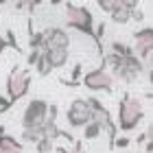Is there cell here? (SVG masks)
<instances>
[{
  "instance_id": "7a4b0ae2",
  "label": "cell",
  "mask_w": 153,
  "mask_h": 153,
  "mask_svg": "<svg viewBox=\"0 0 153 153\" xmlns=\"http://www.w3.org/2000/svg\"><path fill=\"white\" fill-rule=\"evenodd\" d=\"M64 20H66V26H70V29L83 33V35L92 37L94 39V20H92V13H90L88 7H81V4H64ZM96 44V39H94ZM96 53L103 57L101 48L96 46Z\"/></svg>"
},
{
  "instance_id": "7402d4cb",
  "label": "cell",
  "mask_w": 153,
  "mask_h": 153,
  "mask_svg": "<svg viewBox=\"0 0 153 153\" xmlns=\"http://www.w3.org/2000/svg\"><path fill=\"white\" fill-rule=\"evenodd\" d=\"M11 107V103H9V99H7L4 94H0V114H4L7 109Z\"/></svg>"
},
{
  "instance_id": "ba28073f",
  "label": "cell",
  "mask_w": 153,
  "mask_h": 153,
  "mask_svg": "<svg viewBox=\"0 0 153 153\" xmlns=\"http://www.w3.org/2000/svg\"><path fill=\"white\" fill-rule=\"evenodd\" d=\"M42 33H44V51L46 48H66L68 51V46H70V35H68L64 29H59V26H48V29H44Z\"/></svg>"
},
{
  "instance_id": "44dd1931",
  "label": "cell",
  "mask_w": 153,
  "mask_h": 153,
  "mask_svg": "<svg viewBox=\"0 0 153 153\" xmlns=\"http://www.w3.org/2000/svg\"><path fill=\"white\" fill-rule=\"evenodd\" d=\"M39 55H42L39 51H31V53H29V57H26V66H35V64H37V59H39Z\"/></svg>"
},
{
  "instance_id": "484cf974",
  "label": "cell",
  "mask_w": 153,
  "mask_h": 153,
  "mask_svg": "<svg viewBox=\"0 0 153 153\" xmlns=\"http://www.w3.org/2000/svg\"><path fill=\"white\" fill-rule=\"evenodd\" d=\"M0 136H4V125H0Z\"/></svg>"
},
{
  "instance_id": "d6986e66",
  "label": "cell",
  "mask_w": 153,
  "mask_h": 153,
  "mask_svg": "<svg viewBox=\"0 0 153 153\" xmlns=\"http://www.w3.org/2000/svg\"><path fill=\"white\" fill-rule=\"evenodd\" d=\"M129 147V138L127 136H120V138H116L114 144H112V149H127Z\"/></svg>"
},
{
  "instance_id": "603a6c76",
  "label": "cell",
  "mask_w": 153,
  "mask_h": 153,
  "mask_svg": "<svg viewBox=\"0 0 153 153\" xmlns=\"http://www.w3.org/2000/svg\"><path fill=\"white\" fill-rule=\"evenodd\" d=\"M131 20H136V22H142V20H144V13H142V9H138V7H136V9L131 11Z\"/></svg>"
},
{
  "instance_id": "ac0fdd59",
  "label": "cell",
  "mask_w": 153,
  "mask_h": 153,
  "mask_svg": "<svg viewBox=\"0 0 153 153\" xmlns=\"http://www.w3.org/2000/svg\"><path fill=\"white\" fill-rule=\"evenodd\" d=\"M4 42H7V46H11L13 51H18V53H20V46H18V39H16V35H13V31H7Z\"/></svg>"
},
{
  "instance_id": "9a60e30c",
  "label": "cell",
  "mask_w": 153,
  "mask_h": 153,
  "mask_svg": "<svg viewBox=\"0 0 153 153\" xmlns=\"http://www.w3.org/2000/svg\"><path fill=\"white\" fill-rule=\"evenodd\" d=\"M35 70H37L39 76H48V74L53 72V68H51V64L46 61L44 55H39V59H37V64H35Z\"/></svg>"
},
{
  "instance_id": "5b68a950",
  "label": "cell",
  "mask_w": 153,
  "mask_h": 153,
  "mask_svg": "<svg viewBox=\"0 0 153 153\" xmlns=\"http://www.w3.org/2000/svg\"><path fill=\"white\" fill-rule=\"evenodd\" d=\"M66 118L72 129H83L88 123H92V109L85 103V99H74L70 103V107H68Z\"/></svg>"
},
{
  "instance_id": "7c38bea8",
  "label": "cell",
  "mask_w": 153,
  "mask_h": 153,
  "mask_svg": "<svg viewBox=\"0 0 153 153\" xmlns=\"http://www.w3.org/2000/svg\"><path fill=\"white\" fill-rule=\"evenodd\" d=\"M42 138H44V131H42V127L22 129V142H26V144H37Z\"/></svg>"
},
{
  "instance_id": "8fae6325",
  "label": "cell",
  "mask_w": 153,
  "mask_h": 153,
  "mask_svg": "<svg viewBox=\"0 0 153 153\" xmlns=\"http://www.w3.org/2000/svg\"><path fill=\"white\" fill-rule=\"evenodd\" d=\"M0 153H24V149L13 136H0Z\"/></svg>"
},
{
  "instance_id": "e0dca14e",
  "label": "cell",
  "mask_w": 153,
  "mask_h": 153,
  "mask_svg": "<svg viewBox=\"0 0 153 153\" xmlns=\"http://www.w3.org/2000/svg\"><path fill=\"white\" fill-rule=\"evenodd\" d=\"M96 4H99V9H101V11L112 13V11L116 9V7H118V0H99Z\"/></svg>"
},
{
  "instance_id": "52a82bcc",
  "label": "cell",
  "mask_w": 153,
  "mask_h": 153,
  "mask_svg": "<svg viewBox=\"0 0 153 153\" xmlns=\"http://www.w3.org/2000/svg\"><path fill=\"white\" fill-rule=\"evenodd\" d=\"M134 55L140 61L144 59H151V53H153V29L151 26H147V29H140V31H136L134 33Z\"/></svg>"
},
{
  "instance_id": "2e32d148",
  "label": "cell",
  "mask_w": 153,
  "mask_h": 153,
  "mask_svg": "<svg viewBox=\"0 0 153 153\" xmlns=\"http://www.w3.org/2000/svg\"><path fill=\"white\" fill-rule=\"evenodd\" d=\"M53 149H55V142L48 140V138H42V140L35 144V151L37 153H53Z\"/></svg>"
},
{
  "instance_id": "8992f818",
  "label": "cell",
  "mask_w": 153,
  "mask_h": 153,
  "mask_svg": "<svg viewBox=\"0 0 153 153\" xmlns=\"http://www.w3.org/2000/svg\"><path fill=\"white\" fill-rule=\"evenodd\" d=\"M83 85L92 92H112L114 79L105 68H96V70H88L83 74Z\"/></svg>"
},
{
  "instance_id": "277c9868",
  "label": "cell",
  "mask_w": 153,
  "mask_h": 153,
  "mask_svg": "<svg viewBox=\"0 0 153 153\" xmlns=\"http://www.w3.org/2000/svg\"><path fill=\"white\" fill-rule=\"evenodd\" d=\"M46 116H48V103L44 99H33L22 114V127L24 129L42 127L46 123Z\"/></svg>"
},
{
  "instance_id": "d4e9b609",
  "label": "cell",
  "mask_w": 153,
  "mask_h": 153,
  "mask_svg": "<svg viewBox=\"0 0 153 153\" xmlns=\"http://www.w3.org/2000/svg\"><path fill=\"white\" fill-rule=\"evenodd\" d=\"M4 48H9V46H7V42H4V37H2V35H0V55H2V53H4Z\"/></svg>"
},
{
  "instance_id": "4fadbf2b",
  "label": "cell",
  "mask_w": 153,
  "mask_h": 153,
  "mask_svg": "<svg viewBox=\"0 0 153 153\" xmlns=\"http://www.w3.org/2000/svg\"><path fill=\"white\" fill-rule=\"evenodd\" d=\"M112 53L118 55V57H129V55H134V51H131V46H127L125 42H112Z\"/></svg>"
},
{
  "instance_id": "ffe728a7",
  "label": "cell",
  "mask_w": 153,
  "mask_h": 153,
  "mask_svg": "<svg viewBox=\"0 0 153 153\" xmlns=\"http://www.w3.org/2000/svg\"><path fill=\"white\" fill-rule=\"evenodd\" d=\"M79 76H81V64H74L72 66V74H70V83L79 85Z\"/></svg>"
},
{
  "instance_id": "30bf717a",
  "label": "cell",
  "mask_w": 153,
  "mask_h": 153,
  "mask_svg": "<svg viewBox=\"0 0 153 153\" xmlns=\"http://www.w3.org/2000/svg\"><path fill=\"white\" fill-rule=\"evenodd\" d=\"M46 57V61L51 64V68H64L68 64V59H70V53L66 51V48H46L44 53H42Z\"/></svg>"
},
{
  "instance_id": "5bb4252c",
  "label": "cell",
  "mask_w": 153,
  "mask_h": 153,
  "mask_svg": "<svg viewBox=\"0 0 153 153\" xmlns=\"http://www.w3.org/2000/svg\"><path fill=\"white\" fill-rule=\"evenodd\" d=\"M101 134H103V131H101V127H99L94 120L88 123L85 127H83V138H85V140H94V138H99Z\"/></svg>"
},
{
  "instance_id": "cb8c5ba5",
  "label": "cell",
  "mask_w": 153,
  "mask_h": 153,
  "mask_svg": "<svg viewBox=\"0 0 153 153\" xmlns=\"http://www.w3.org/2000/svg\"><path fill=\"white\" fill-rule=\"evenodd\" d=\"M70 153H85V151H83V144L81 142H74V147H72Z\"/></svg>"
},
{
  "instance_id": "9c48e42d",
  "label": "cell",
  "mask_w": 153,
  "mask_h": 153,
  "mask_svg": "<svg viewBox=\"0 0 153 153\" xmlns=\"http://www.w3.org/2000/svg\"><path fill=\"white\" fill-rule=\"evenodd\" d=\"M136 7L138 4L134 0H118V7L109 13V18H112V22H116V24H127L131 20V11H134Z\"/></svg>"
},
{
  "instance_id": "3957f363",
  "label": "cell",
  "mask_w": 153,
  "mask_h": 153,
  "mask_svg": "<svg viewBox=\"0 0 153 153\" xmlns=\"http://www.w3.org/2000/svg\"><path fill=\"white\" fill-rule=\"evenodd\" d=\"M31 90V72L26 68H11L9 76H7V99L13 105L16 101L24 99Z\"/></svg>"
},
{
  "instance_id": "6da1fadb",
  "label": "cell",
  "mask_w": 153,
  "mask_h": 153,
  "mask_svg": "<svg viewBox=\"0 0 153 153\" xmlns=\"http://www.w3.org/2000/svg\"><path fill=\"white\" fill-rule=\"evenodd\" d=\"M144 112H142V101L140 96H134L129 92L123 94L120 103H118V120H116V129L120 131H134L138 125L142 123Z\"/></svg>"
}]
</instances>
